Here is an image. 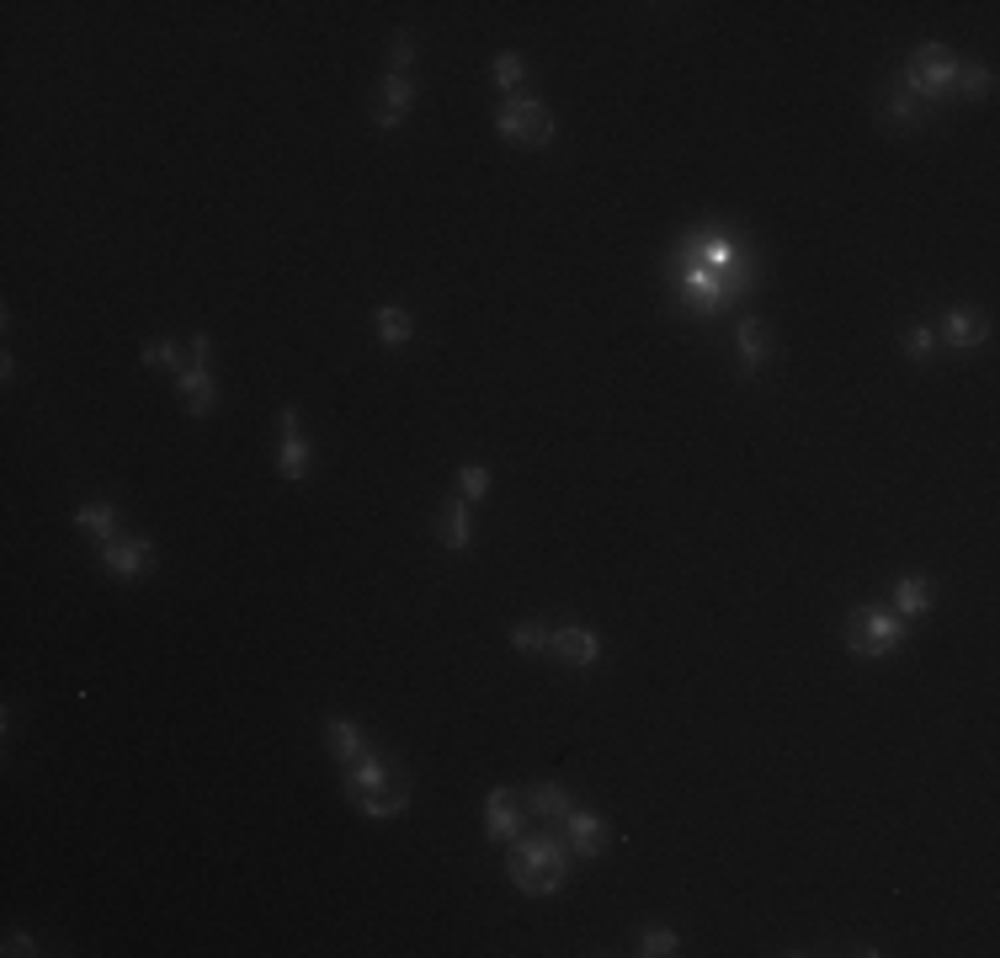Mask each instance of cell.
I'll use <instances>...</instances> for the list:
<instances>
[{
    "instance_id": "6da1fadb",
    "label": "cell",
    "mask_w": 1000,
    "mask_h": 958,
    "mask_svg": "<svg viewBox=\"0 0 1000 958\" xmlns=\"http://www.w3.org/2000/svg\"><path fill=\"white\" fill-rule=\"evenodd\" d=\"M671 288L686 304V315H719L729 304H740L751 288H761V261L751 250H740L723 230H692L681 235L671 256Z\"/></svg>"
},
{
    "instance_id": "7a4b0ae2",
    "label": "cell",
    "mask_w": 1000,
    "mask_h": 958,
    "mask_svg": "<svg viewBox=\"0 0 1000 958\" xmlns=\"http://www.w3.org/2000/svg\"><path fill=\"white\" fill-rule=\"evenodd\" d=\"M506 874H511V884L521 895H554L564 884V874H569V841L549 837V831L517 837V852H511Z\"/></svg>"
},
{
    "instance_id": "3957f363",
    "label": "cell",
    "mask_w": 1000,
    "mask_h": 958,
    "mask_svg": "<svg viewBox=\"0 0 1000 958\" xmlns=\"http://www.w3.org/2000/svg\"><path fill=\"white\" fill-rule=\"evenodd\" d=\"M958 70H963V59L948 43H920L916 54L905 59V91L920 96L926 107L931 102H948L958 91Z\"/></svg>"
},
{
    "instance_id": "277c9868",
    "label": "cell",
    "mask_w": 1000,
    "mask_h": 958,
    "mask_svg": "<svg viewBox=\"0 0 1000 958\" xmlns=\"http://www.w3.org/2000/svg\"><path fill=\"white\" fill-rule=\"evenodd\" d=\"M905 639H910V618H899L894 607H857V612L846 618V650H851L857 661L894 655Z\"/></svg>"
},
{
    "instance_id": "5b68a950",
    "label": "cell",
    "mask_w": 1000,
    "mask_h": 958,
    "mask_svg": "<svg viewBox=\"0 0 1000 958\" xmlns=\"http://www.w3.org/2000/svg\"><path fill=\"white\" fill-rule=\"evenodd\" d=\"M495 128L521 144V150H543V144H554V113L543 107V102H532V96H511L501 113H495Z\"/></svg>"
},
{
    "instance_id": "8992f818",
    "label": "cell",
    "mask_w": 1000,
    "mask_h": 958,
    "mask_svg": "<svg viewBox=\"0 0 1000 958\" xmlns=\"http://www.w3.org/2000/svg\"><path fill=\"white\" fill-rule=\"evenodd\" d=\"M102 564H107L113 581H139V575H150V564H155V544L139 538V533H122L113 544H102Z\"/></svg>"
},
{
    "instance_id": "52a82bcc",
    "label": "cell",
    "mask_w": 1000,
    "mask_h": 958,
    "mask_svg": "<svg viewBox=\"0 0 1000 958\" xmlns=\"http://www.w3.org/2000/svg\"><path fill=\"white\" fill-rule=\"evenodd\" d=\"M521 831H527V804H521L517 788H490V798H484V837L495 841H517Z\"/></svg>"
},
{
    "instance_id": "ba28073f",
    "label": "cell",
    "mask_w": 1000,
    "mask_h": 958,
    "mask_svg": "<svg viewBox=\"0 0 1000 958\" xmlns=\"http://www.w3.org/2000/svg\"><path fill=\"white\" fill-rule=\"evenodd\" d=\"M278 427H282V442H278L282 479H287V484H304V479H309V442H304V432H298V410H293V405H282Z\"/></svg>"
},
{
    "instance_id": "9c48e42d",
    "label": "cell",
    "mask_w": 1000,
    "mask_h": 958,
    "mask_svg": "<svg viewBox=\"0 0 1000 958\" xmlns=\"http://www.w3.org/2000/svg\"><path fill=\"white\" fill-rule=\"evenodd\" d=\"M937 336H942L953 352H974V347H985V341H990V315L958 304V309H948V315H942V330H937Z\"/></svg>"
},
{
    "instance_id": "30bf717a",
    "label": "cell",
    "mask_w": 1000,
    "mask_h": 958,
    "mask_svg": "<svg viewBox=\"0 0 1000 958\" xmlns=\"http://www.w3.org/2000/svg\"><path fill=\"white\" fill-rule=\"evenodd\" d=\"M549 650L560 655L564 666H575V671H586V666H597L601 661V639L591 634V629H580V623L554 629V634H549Z\"/></svg>"
},
{
    "instance_id": "8fae6325",
    "label": "cell",
    "mask_w": 1000,
    "mask_h": 958,
    "mask_svg": "<svg viewBox=\"0 0 1000 958\" xmlns=\"http://www.w3.org/2000/svg\"><path fill=\"white\" fill-rule=\"evenodd\" d=\"M410 107H415V80L410 75H384L378 102H373V122H378V128H400Z\"/></svg>"
},
{
    "instance_id": "7c38bea8",
    "label": "cell",
    "mask_w": 1000,
    "mask_h": 958,
    "mask_svg": "<svg viewBox=\"0 0 1000 958\" xmlns=\"http://www.w3.org/2000/svg\"><path fill=\"white\" fill-rule=\"evenodd\" d=\"M176 395H181L187 416H213L219 410V384H213V373L202 362H192L187 373H176Z\"/></svg>"
},
{
    "instance_id": "4fadbf2b",
    "label": "cell",
    "mask_w": 1000,
    "mask_h": 958,
    "mask_svg": "<svg viewBox=\"0 0 1000 958\" xmlns=\"http://www.w3.org/2000/svg\"><path fill=\"white\" fill-rule=\"evenodd\" d=\"M564 831H569V852H580V857H601L607 852V820H601L597 809H569L564 815Z\"/></svg>"
},
{
    "instance_id": "5bb4252c",
    "label": "cell",
    "mask_w": 1000,
    "mask_h": 958,
    "mask_svg": "<svg viewBox=\"0 0 1000 958\" xmlns=\"http://www.w3.org/2000/svg\"><path fill=\"white\" fill-rule=\"evenodd\" d=\"M389 778H400V767H395L389 757H378V751H367V757L352 761V778H346V798H352V804H362L367 794H378V788H384Z\"/></svg>"
},
{
    "instance_id": "9a60e30c",
    "label": "cell",
    "mask_w": 1000,
    "mask_h": 958,
    "mask_svg": "<svg viewBox=\"0 0 1000 958\" xmlns=\"http://www.w3.org/2000/svg\"><path fill=\"white\" fill-rule=\"evenodd\" d=\"M437 538H442V549H452V554H463V549L474 544V522H469V506H463V501H447V506H442Z\"/></svg>"
},
{
    "instance_id": "2e32d148",
    "label": "cell",
    "mask_w": 1000,
    "mask_h": 958,
    "mask_svg": "<svg viewBox=\"0 0 1000 958\" xmlns=\"http://www.w3.org/2000/svg\"><path fill=\"white\" fill-rule=\"evenodd\" d=\"M734 341H740V367H745V373H761L766 358H772V330H766L761 319H740Z\"/></svg>"
},
{
    "instance_id": "e0dca14e",
    "label": "cell",
    "mask_w": 1000,
    "mask_h": 958,
    "mask_svg": "<svg viewBox=\"0 0 1000 958\" xmlns=\"http://www.w3.org/2000/svg\"><path fill=\"white\" fill-rule=\"evenodd\" d=\"M325 746H330V757H336V761L367 757V740H362V724H357V718H330V724H325Z\"/></svg>"
},
{
    "instance_id": "ac0fdd59",
    "label": "cell",
    "mask_w": 1000,
    "mask_h": 958,
    "mask_svg": "<svg viewBox=\"0 0 1000 958\" xmlns=\"http://www.w3.org/2000/svg\"><path fill=\"white\" fill-rule=\"evenodd\" d=\"M404 804H410V783H404V772H400V778H389V783H384L378 794H367V798H362L357 809L367 815V820H395V815H400Z\"/></svg>"
},
{
    "instance_id": "d6986e66",
    "label": "cell",
    "mask_w": 1000,
    "mask_h": 958,
    "mask_svg": "<svg viewBox=\"0 0 1000 958\" xmlns=\"http://www.w3.org/2000/svg\"><path fill=\"white\" fill-rule=\"evenodd\" d=\"M75 527H81L85 538H96V544H113V538H122V533H118V506H107V501H91V506H81V512H75Z\"/></svg>"
},
{
    "instance_id": "ffe728a7",
    "label": "cell",
    "mask_w": 1000,
    "mask_h": 958,
    "mask_svg": "<svg viewBox=\"0 0 1000 958\" xmlns=\"http://www.w3.org/2000/svg\"><path fill=\"white\" fill-rule=\"evenodd\" d=\"M378 341L384 347H404L410 336H415V319H410V309L404 304H378Z\"/></svg>"
},
{
    "instance_id": "44dd1931",
    "label": "cell",
    "mask_w": 1000,
    "mask_h": 958,
    "mask_svg": "<svg viewBox=\"0 0 1000 958\" xmlns=\"http://www.w3.org/2000/svg\"><path fill=\"white\" fill-rule=\"evenodd\" d=\"M931 581H920V575H910V581H899L894 586V612L899 618H920V612H931Z\"/></svg>"
},
{
    "instance_id": "7402d4cb",
    "label": "cell",
    "mask_w": 1000,
    "mask_h": 958,
    "mask_svg": "<svg viewBox=\"0 0 1000 958\" xmlns=\"http://www.w3.org/2000/svg\"><path fill=\"white\" fill-rule=\"evenodd\" d=\"M926 113H931V107H926L920 96H910L905 85L883 96V118H889V122H899V128H916V122H926Z\"/></svg>"
},
{
    "instance_id": "603a6c76",
    "label": "cell",
    "mask_w": 1000,
    "mask_h": 958,
    "mask_svg": "<svg viewBox=\"0 0 1000 958\" xmlns=\"http://www.w3.org/2000/svg\"><path fill=\"white\" fill-rule=\"evenodd\" d=\"M521 804H527L532 815H543V820H564V815L575 809V804H569V794H564L560 783H538V788L521 798Z\"/></svg>"
},
{
    "instance_id": "cb8c5ba5",
    "label": "cell",
    "mask_w": 1000,
    "mask_h": 958,
    "mask_svg": "<svg viewBox=\"0 0 1000 958\" xmlns=\"http://www.w3.org/2000/svg\"><path fill=\"white\" fill-rule=\"evenodd\" d=\"M953 96H968V102H990L996 96V70L990 65H963L958 70V91Z\"/></svg>"
},
{
    "instance_id": "d4e9b609",
    "label": "cell",
    "mask_w": 1000,
    "mask_h": 958,
    "mask_svg": "<svg viewBox=\"0 0 1000 958\" xmlns=\"http://www.w3.org/2000/svg\"><path fill=\"white\" fill-rule=\"evenodd\" d=\"M490 80L511 96V91H521V80H527V65H521V54H495V65H490Z\"/></svg>"
},
{
    "instance_id": "484cf974",
    "label": "cell",
    "mask_w": 1000,
    "mask_h": 958,
    "mask_svg": "<svg viewBox=\"0 0 1000 958\" xmlns=\"http://www.w3.org/2000/svg\"><path fill=\"white\" fill-rule=\"evenodd\" d=\"M144 362L150 367H170V373H187L192 367V358H181L176 341H144Z\"/></svg>"
},
{
    "instance_id": "4316f807",
    "label": "cell",
    "mask_w": 1000,
    "mask_h": 958,
    "mask_svg": "<svg viewBox=\"0 0 1000 958\" xmlns=\"http://www.w3.org/2000/svg\"><path fill=\"white\" fill-rule=\"evenodd\" d=\"M458 495H463V501H484V495H490V469H484V464H463V469H458Z\"/></svg>"
},
{
    "instance_id": "83f0119b",
    "label": "cell",
    "mask_w": 1000,
    "mask_h": 958,
    "mask_svg": "<svg viewBox=\"0 0 1000 958\" xmlns=\"http://www.w3.org/2000/svg\"><path fill=\"white\" fill-rule=\"evenodd\" d=\"M639 954L644 958H666V954H681V943H677V932L671 926H649L639 937Z\"/></svg>"
},
{
    "instance_id": "f1b7e54d",
    "label": "cell",
    "mask_w": 1000,
    "mask_h": 958,
    "mask_svg": "<svg viewBox=\"0 0 1000 958\" xmlns=\"http://www.w3.org/2000/svg\"><path fill=\"white\" fill-rule=\"evenodd\" d=\"M511 650H521V655L549 650V629H543V623H517V629H511Z\"/></svg>"
},
{
    "instance_id": "f546056e",
    "label": "cell",
    "mask_w": 1000,
    "mask_h": 958,
    "mask_svg": "<svg viewBox=\"0 0 1000 958\" xmlns=\"http://www.w3.org/2000/svg\"><path fill=\"white\" fill-rule=\"evenodd\" d=\"M410 65H415V38L395 33V43H389V75H410Z\"/></svg>"
},
{
    "instance_id": "4dcf8cb0",
    "label": "cell",
    "mask_w": 1000,
    "mask_h": 958,
    "mask_svg": "<svg viewBox=\"0 0 1000 958\" xmlns=\"http://www.w3.org/2000/svg\"><path fill=\"white\" fill-rule=\"evenodd\" d=\"M931 347H937V330H931V325H916V330L905 336V358L910 362H926L931 358Z\"/></svg>"
},
{
    "instance_id": "1f68e13d",
    "label": "cell",
    "mask_w": 1000,
    "mask_h": 958,
    "mask_svg": "<svg viewBox=\"0 0 1000 958\" xmlns=\"http://www.w3.org/2000/svg\"><path fill=\"white\" fill-rule=\"evenodd\" d=\"M5 954H11V958H27V954H38V943H33L27 932H5Z\"/></svg>"
},
{
    "instance_id": "d6a6232c",
    "label": "cell",
    "mask_w": 1000,
    "mask_h": 958,
    "mask_svg": "<svg viewBox=\"0 0 1000 958\" xmlns=\"http://www.w3.org/2000/svg\"><path fill=\"white\" fill-rule=\"evenodd\" d=\"M187 352H192V362H202V367L213 362V341H208V330H198V336H192V347H187Z\"/></svg>"
}]
</instances>
